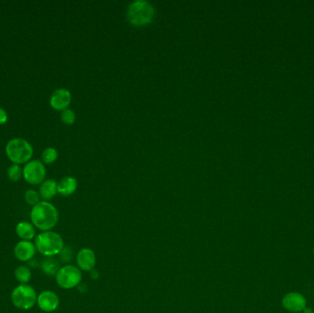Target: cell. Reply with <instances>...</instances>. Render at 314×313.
Listing matches in <instances>:
<instances>
[{
    "label": "cell",
    "mask_w": 314,
    "mask_h": 313,
    "mask_svg": "<svg viewBox=\"0 0 314 313\" xmlns=\"http://www.w3.org/2000/svg\"><path fill=\"white\" fill-rule=\"evenodd\" d=\"M8 113L6 111L4 108H0V125L5 124L6 122H8Z\"/></svg>",
    "instance_id": "603a6c76"
},
{
    "label": "cell",
    "mask_w": 314,
    "mask_h": 313,
    "mask_svg": "<svg viewBox=\"0 0 314 313\" xmlns=\"http://www.w3.org/2000/svg\"><path fill=\"white\" fill-rule=\"evenodd\" d=\"M30 217L33 226L44 232L53 229L59 220L56 208L51 202L45 201L33 206Z\"/></svg>",
    "instance_id": "6da1fadb"
},
{
    "label": "cell",
    "mask_w": 314,
    "mask_h": 313,
    "mask_svg": "<svg viewBox=\"0 0 314 313\" xmlns=\"http://www.w3.org/2000/svg\"><path fill=\"white\" fill-rule=\"evenodd\" d=\"M155 8L148 1L136 0L129 6L127 18L132 25L141 27L150 24L155 19Z\"/></svg>",
    "instance_id": "7a4b0ae2"
},
{
    "label": "cell",
    "mask_w": 314,
    "mask_h": 313,
    "mask_svg": "<svg viewBox=\"0 0 314 313\" xmlns=\"http://www.w3.org/2000/svg\"><path fill=\"white\" fill-rule=\"evenodd\" d=\"M61 121L66 125H72L75 122V113L69 108H66L61 113Z\"/></svg>",
    "instance_id": "44dd1931"
},
{
    "label": "cell",
    "mask_w": 314,
    "mask_h": 313,
    "mask_svg": "<svg viewBox=\"0 0 314 313\" xmlns=\"http://www.w3.org/2000/svg\"><path fill=\"white\" fill-rule=\"evenodd\" d=\"M58 158V151L53 147H47L43 150L42 154V162L44 164L54 163Z\"/></svg>",
    "instance_id": "ac0fdd59"
},
{
    "label": "cell",
    "mask_w": 314,
    "mask_h": 313,
    "mask_svg": "<svg viewBox=\"0 0 314 313\" xmlns=\"http://www.w3.org/2000/svg\"><path fill=\"white\" fill-rule=\"evenodd\" d=\"M301 313H314V310L311 308H309V307H306V308L303 309V311Z\"/></svg>",
    "instance_id": "cb8c5ba5"
},
{
    "label": "cell",
    "mask_w": 314,
    "mask_h": 313,
    "mask_svg": "<svg viewBox=\"0 0 314 313\" xmlns=\"http://www.w3.org/2000/svg\"><path fill=\"white\" fill-rule=\"evenodd\" d=\"M57 285L62 289H73L80 284L82 280V274L78 268L74 266H66L59 269L56 274Z\"/></svg>",
    "instance_id": "8992f818"
},
{
    "label": "cell",
    "mask_w": 314,
    "mask_h": 313,
    "mask_svg": "<svg viewBox=\"0 0 314 313\" xmlns=\"http://www.w3.org/2000/svg\"><path fill=\"white\" fill-rule=\"evenodd\" d=\"M6 154L13 164L28 163L33 157V148L28 140L22 138H14L6 145Z\"/></svg>",
    "instance_id": "277c9868"
},
{
    "label": "cell",
    "mask_w": 314,
    "mask_h": 313,
    "mask_svg": "<svg viewBox=\"0 0 314 313\" xmlns=\"http://www.w3.org/2000/svg\"><path fill=\"white\" fill-rule=\"evenodd\" d=\"M11 301L16 308L28 310L37 303L38 296L32 286L20 284L16 287L11 292Z\"/></svg>",
    "instance_id": "5b68a950"
},
{
    "label": "cell",
    "mask_w": 314,
    "mask_h": 313,
    "mask_svg": "<svg viewBox=\"0 0 314 313\" xmlns=\"http://www.w3.org/2000/svg\"><path fill=\"white\" fill-rule=\"evenodd\" d=\"M57 184L58 183L54 179H47L41 184L39 194H40V196L43 198V201H50L52 197H54V196L58 193Z\"/></svg>",
    "instance_id": "5bb4252c"
},
{
    "label": "cell",
    "mask_w": 314,
    "mask_h": 313,
    "mask_svg": "<svg viewBox=\"0 0 314 313\" xmlns=\"http://www.w3.org/2000/svg\"><path fill=\"white\" fill-rule=\"evenodd\" d=\"M16 234L22 241H31L35 238L34 226L28 221H21L16 226Z\"/></svg>",
    "instance_id": "9a60e30c"
},
{
    "label": "cell",
    "mask_w": 314,
    "mask_h": 313,
    "mask_svg": "<svg viewBox=\"0 0 314 313\" xmlns=\"http://www.w3.org/2000/svg\"><path fill=\"white\" fill-rule=\"evenodd\" d=\"M59 269H60L59 263L56 259H54L52 257H47L42 263V270L48 276H56Z\"/></svg>",
    "instance_id": "2e32d148"
},
{
    "label": "cell",
    "mask_w": 314,
    "mask_h": 313,
    "mask_svg": "<svg viewBox=\"0 0 314 313\" xmlns=\"http://www.w3.org/2000/svg\"><path fill=\"white\" fill-rule=\"evenodd\" d=\"M14 276L20 284H28L32 278V272L27 266H19L15 269Z\"/></svg>",
    "instance_id": "e0dca14e"
},
{
    "label": "cell",
    "mask_w": 314,
    "mask_h": 313,
    "mask_svg": "<svg viewBox=\"0 0 314 313\" xmlns=\"http://www.w3.org/2000/svg\"><path fill=\"white\" fill-rule=\"evenodd\" d=\"M78 267L84 271H91L96 264V257L92 250L82 249L76 257Z\"/></svg>",
    "instance_id": "7c38bea8"
},
{
    "label": "cell",
    "mask_w": 314,
    "mask_h": 313,
    "mask_svg": "<svg viewBox=\"0 0 314 313\" xmlns=\"http://www.w3.org/2000/svg\"><path fill=\"white\" fill-rule=\"evenodd\" d=\"M36 247L31 241H20L14 248V255L21 262H28L35 255Z\"/></svg>",
    "instance_id": "8fae6325"
},
{
    "label": "cell",
    "mask_w": 314,
    "mask_h": 313,
    "mask_svg": "<svg viewBox=\"0 0 314 313\" xmlns=\"http://www.w3.org/2000/svg\"><path fill=\"white\" fill-rule=\"evenodd\" d=\"M46 177V169L40 160H32L23 168V178L28 184L36 186L42 184Z\"/></svg>",
    "instance_id": "52a82bcc"
},
{
    "label": "cell",
    "mask_w": 314,
    "mask_h": 313,
    "mask_svg": "<svg viewBox=\"0 0 314 313\" xmlns=\"http://www.w3.org/2000/svg\"><path fill=\"white\" fill-rule=\"evenodd\" d=\"M35 247L43 257H55L63 250L64 242L60 234L47 231L36 235Z\"/></svg>",
    "instance_id": "3957f363"
},
{
    "label": "cell",
    "mask_w": 314,
    "mask_h": 313,
    "mask_svg": "<svg viewBox=\"0 0 314 313\" xmlns=\"http://www.w3.org/2000/svg\"><path fill=\"white\" fill-rule=\"evenodd\" d=\"M7 176L11 181L17 182L23 177V169L21 168L19 164H12L8 169Z\"/></svg>",
    "instance_id": "d6986e66"
},
{
    "label": "cell",
    "mask_w": 314,
    "mask_h": 313,
    "mask_svg": "<svg viewBox=\"0 0 314 313\" xmlns=\"http://www.w3.org/2000/svg\"><path fill=\"white\" fill-rule=\"evenodd\" d=\"M77 188V181L75 178L66 177L57 184V192L63 196H69L75 193Z\"/></svg>",
    "instance_id": "4fadbf2b"
},
{
    "label": "cell",
    "mask_w": 314,
    "mask_h": 313,
    "mask_svg": "<svg viewBox=\"0 0 314 313\" xmlns=\"http://www.w3.org/2000/svg\"><path fill=\"white\" fill-rule=\"evenodd\" d=\"M37 305L44 312H53L59 306V298L51 290H44L38 295Z\"/></svg>",
    "instance_id": "9c48e42d"
},
{
    "label": "cell",
    "mask_w": 314,
    "mask_h": 313,
    "mask_svg": "<svg viewBox=\"0 0 314 313\" xmlns=\"http://www.w3.org/2000/svg\"><path fill=\"white\" fill-rule=\"evenodd\" d=\"M59 254H60V258L63 262H69L72 259L73 252L70 248H63V250Z\"/></svg>",
    "instance_id": "7402d4cb"
},
{
    "label": "cell",
    "mask_w": 314,
    "mask_h": 313,
    "mask_svg": "<svg viewBox=\"0 0 314 313\" xmlns=\"http://www.w3.org/2000/svg\"><path fill=\"white\" fill-rule=\"evenodd\" d=\"M72 100L71 92L66 89H58L53 91L50 98V105L53 109L63 111L68 108Z\"/></svg>",
    "instance_id": "30bf717a"
},
{
    "label": "cell",
    "mask_w": 314,
    "mask_h": 313,
    "mask_svg": "<svg viewBox=\"0 0 314 313\" xmlns=\"http://www.w3.org/2000/svg\"><path fill=\"white\" fill-rule=\"evenodd\" d=\"M313 255H314V248H313Z\"/></svg>",
    "instance_id": "d4e9b609"
},
{
    "label": "cell",
    "mask_w": 314,
    "mask_h": 313,
    "mask_svg": "<svg viewBox=\"0 0 314 313\" xmlns=\"http://www.w3.org/2000/svg\"><path fill=\"white\" fill-rule=\"evenodd\" d=\"M283 308L291 313H300L307 307V299L298 291H290L283 296L281 300Z\"/></svg>",
    "instance_id": "ba28073f"
},
{
    "label": "cell",
    "mask_w": 314,
    "mask_h": 313,
    "mask_svg": "<svg viewBox=\"0 0 314 313\" xmlns=\"http://www.w3.org/2000/svg\"><path fill=\"white\" fill-rule=\"evenodd\" d=\"M40 194L34 189H28L25 193V201L28 205L35 206L40 202Z\"/></svg>",
    "instance_id": "ffe728a7"
}]
</instances>
